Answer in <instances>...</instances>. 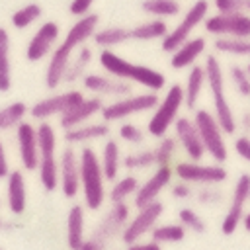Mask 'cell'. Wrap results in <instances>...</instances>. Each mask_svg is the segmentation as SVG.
I'll return each mask as SVG.
<instances>
[{
  "instance_id": "6da1fadb",
  "label": "cell",
  "mask_w": 250,
  "mask_h": 250,
  "mask_svg": "<svg viewBox=\"0 0 250 250\" xmlns=\"http://www.w3.org/2000/svg\"><path fill=\"white\" fill-rule=\"evenodd\" d=\"M98 23H100V18L96 14L88 12L86 16H80L78 21L66 31L62 43L51 51V59H49L47 70H45V86L49 90H55L62 84V76H64V70H66L72 51L78 49L80 45H84L88 39H92L94 31L98 29Z\"/></svg>"
},
{
  "instance_id": "7a4b0ae2",
  "label": "cell",
  "mask_w": 250,
  "mask_h": 250,
  "mask_svg": "<svg viewBox=\"0 0 250 250\" xmlns=\"http://www.w3.org/2000/svg\"><path fill=\"white\" fill-rule=\"evenodd\" d=\"M102 68L115 78H123L129 82H137L152 92H160L166 86V76L160 70H154L150 66L145 64H135L125 61L123 57H119L117 53H113L111 49H102L100 57H98Z\"/></svg>"
},
{
  "instance_id": "3957f363",
  "label": "cell",
  "mask_w": 250,
  "mask_h": 250,
  "mask_svg": "<svg viewBox=\"0 0 250 250\" xmlns=\"http://www.w3.org/2000/svg\"><path fill=\"white\" fill-rule=\"evenodd\" d=\"M203 66H205V80H207V86H209V92L213 98V115L217 117L225 135H234L238 125H236V117H234L230 104L227 100V94H225L223 66L215 55H207Z\"/></svg>"
},
{
  "instance_id": "277c9868",
  "label": "cell",
  "mask_w": 250,
  "mask_h": 250,
  "mask_svg": "<svg viewBox=\"0 0 250 250\" xmlns=\"http://www.w3.org/2000/svg\"><path fill=\"white\" fill-rule=\"evenodd\" d=\"M80 158V189L84 195V205L92 211H98L105 201V176L100 164V156L94 148L84 146L78 154Z\"/></svg>"
},
{
  "instance_id": "5b68a950",
  "label": "cell",
  "mask_w": 250,
  "mask_h": 250,
  "mask_svg": "<svg viewBox=\"0 0 250 250\" xmlns=\"http://www.w3.org/2000/svg\"><path fill=\"white\" fill-rule=\"evenodd\" d=\"M127 221H129V207L125 205V201L111 203V207L104 213L100 223L92 229L90 236L84 238L80 250H104L115 238V234H121Z\"/></svg>"
},
{
  "instance_id": "8992f818",
  "label": "cell",
  "mask_w": 250,
  "mask_h": 250,
  "mask_svg": "<svg viewBox=\"0 0 250 250\" xmlns=\"http://www.w3.org/2000/svg\"><path fill=\"white\" fill-rule=\"evenodd\" d=\"M37 143H39V182L45 191H53L59 188V160L55 156L57 150V135L55 129L41 121L37 125Z\"/></svg>"
},
{
  "instance_id": "52a82bcc",
  "label": "cell",
  "mask_w": 250,
  "mask_h": 250,
  "mask_svg": "<svg viewBox=\"0 0 250 250\" xmlns=\"http://www.w3.org/2000/svg\"><path fill=\"white\" fill-rule=\"evenodd\" d=\"M182 105H184V86L172 84L168 88V92L164 94V98L158 100V104L148 119V125H146L148 135H152L154 139L164 137L168 133V129L174 125V121L178 119Z\"/></svg>"
},
{
  "instance_id": "ba28073f",
  "label": "cell",
  "mask_w": 250,
  "mask_h": 250,
  "mask_svg": "<svg viewBox=\"0 0 250 250\" xmlns=\"http://www.w3.org/2000/svg\"><path fill=\"white\" fill-rule=\"evenodd\" d=\"M193 123L199 131V137L205 146V154H209L215 162H227L229 148L225 143V131L221 129L217 117L209 109H197L193 115Z\"/></svg>"
},
{
  "instance_id": "9c48e42d",
  "label": "cell",
  "mask_w": 250,
  "mask_h": 250,
  "mask_svg": "<svg viewBox=\"0 0 250 250\" xmlns=\"http://www.w3.org/2000/svg\"><path fill=\"white\" fill-rule=\"evenodd\" d=\"M207 16H209V2L207 0H195L189 6V10L184 14V18L180 20V23L172 31L168 29V33L164 35V39H162V51H166V53L176 51L186 39L191 37V31L199 23H203V20Z\"/></svg>"
},
{
  "instance_id": "30bf717a",
  "label": "cell",
  "mask_w": 250,
  "mask_h": 250,
  "mask_svg": "<svg viewBox=\"0 0 250 250\" xmlns=\"http://www.w3.org/2000/svg\"><path fill=\"white\" fill-rule=\"evenodd\" d=\"M158 104V94L148 90L146 94H137V96H123V98H117L115 102L107 104V105H102L100 113L104 117V121H119V119H125V117H131V115H137V113H143V111H148V109H154Z\"/></svg>"
},
{
  "instance_id": "8fae6325",
  "label": "cell",
  "mask_w": 250,
  "mask_h": 250,
  "mask_svg": "<svg viewBox=\"0 0 250 250\" xmlns=\"http://www.w3.org/2000/svg\"><path fill=\"white\" fill-rule=\"evenodd\" d=\"M203 27L207 33L215 37H250V14L234 12V14H215L203 20Z\"/></svg>"
},
{
  "instance_id": "7c38bea8",
  "label": "cell",
  "mask_w": 250,
  "mask_h": 250,
  "mask_svg": "<svg viewBox=\"0 0 250 250\" xmlns=\"http://www.w3.org/2000/svg\"><path fill=\"white\" fill-rule=\"evenodd\" d=\"M164 211V203H160L158 199L150 201L148 205L141 207L139 213L127 221V225L121 230V240L125 246H133L137 244L145 234H148L152 230V227L158 223L160 215Z\"/></svg>"
},
{
  "instance_id": "4fadbf2b",
  "label": "cell",
  "mask_w": 250,
  "mask_h": 250,
  "mask_svg": "<svg viewBox=\"0 0 250 250\" xmlns=\"http://www.w3.org/2000/svg\"><path fill=\"white\" fill-rule=\"evenodd\" d=\"M174 174L178 180L189 182V184H201V186H217L227 180V170L221 162L215 164H201V160H186L178 162L174 166Z\"/></svg>"
},
{
  "instance_id": "5bb4252c",
  "label": "cell",
  "mask_w": 250,
  "mask_h": 250,
  "mask_svg": "<svg viewBox=\"0 0 250 250\" xmlns=\"http://www.w3.org/2000/svg\"><path fill=\"white\" fill-rule=\"evenodd\" d=\"M250 201V174H240L234 182L232 188V197L230 205L225 213V219L221 223V232L223 234H234V230L240 227L242 217H244V205Z\"/></svg>"
},
{
  "instance_id": "9a60e30c",
  "label": "cell",
  "mask_w": 250,
  "mask_h": 250,
  "mask_svg": "<svg viewBox=\"0 0 250 250\" xmlns=\"http://www.w3.org/2000/svg\"><path fill=\"white\" fill-rule=\"evenodd\" d=\"M84 100V94L78 90H70L64 94H55L49 98H43L39 102H35L29 109L31 117L37 121H47L53 115H62L64 111H68L70 107H74L78 102Z\"/></svg>"
},
{
  "instance_id": "2e32d148",
  "label": "cell",
  "mask_w": 250,
  "mask_h": 250,
  "mask_svg": "<svg viewBox=\"0 0 250 250\" xmlns=\"http://www.w3.org/2000/svg\"><path fill=\"white\" fill-rule=\"evenodd\" d=\"M59 186L64 197L72 199L80 189V158L72 146H66L59 158Z\"/></svg>"
},
{
  "instance_id": "e0dca14e",
  "label": "cell",
  "mask_w": 250,
  "mask_h": 250,
  "mask_svg": "<svg viewBox=\"0 0 250 250\" xmlns=\"http://www.w3.org/2000/svg\"><path fill=\"white\" fill-rule=\"evenodd\" d=\"M59 33H61V27H59L57 21H51V20L43 21L39 25V29L33 33V37L29 39V43H27L25 59L29 62H39L47 55H51L53 45L59 39Z\"/></svg>"
},
{
  "instance_id": "ac0fdd59",
  "label": "cell",
  "mask_w": 250,
  "mask_h": 250,
  "mask_svg": "<svg viewBox=\"0 0 250 250\" xmlns=\"http://www.w3.org/2000/svg\"><path fill=\"white\" fill-rule=\"evenodd\" d=\"M172 174H174V170H172L170 164H160L156 168V172L145 184H139V188H137V191L133 195V205L137 209H141V207L148 205L150 201L158 199L162 189L172 184Z\"/></svg>"
},
{
  "instance_id": "d6986e66",
  "label": "cell",
  "mask_w": 250,
  "mask_h": 250,
  "mask_svg": "<svg viewBox=\"0 0 250 250\" xmlns=\"http://www.w3.org/2000/svg\"><path fill=\"white\" fill-rule=\"evenodd\" d=\"M16 139H18V150H20V162L23 170H37L39 166V143H37V127H33L27 121H21L16 127Z\"/></svg>"
},
{
  "instance_id": "ffe728a7",
  "label": "cell",
  "mask_w": 250,
  "mask_h": 250,
  "mask_svg": "<svg viewBox=\"0 0 250 250\" xmlns=\"http://www.w3.org/2000/svg\"><path fill=\"white\" fill-rule=\"evenodd\" d=\"M174 133H176V141L180 143V146L184 148L189 160H201L205 156V146L193 119L178 117L174 121Z\"/></svg>"
},
{
  "instance_id": "44dd1931",
  "label": "cell",
  "mask_w": 250,
  "mask_h": 250,
  "mask_svg": "<svg viewBox=\"0 0 250 250\" xmlns=\"http://www.w3.org/2000/svg\"><path fill=\"white\" fill-rule=\"evenodd\" d=\"M82 86L84 90L98 94V96H113V98H123L131 94V84L129 80L123 78H109L105 74H84L82 76Z\"/></svg>"
},
{
  "instance_id": "7402d4cb",
  "label": "cell",
  "mask_w": 250,
  "mask_h": 250,
  "mask_svg": "<svg viewBox=\"0 0 250 250\" xmlns=\"http://www.w3.org/2000/svg\"><path fill=\"white\" fill-rule=\"evenodd\" d=\"M205 49H207V41H205V37H201V35H197V37H189V39H186L176 51H172L170 66L176 68V70L189 68V66L195 64V61L205 53Z\"/></svg>"
},
{
  "instance_id": "603a6c76",
  "label": "cell",
  "mask_w": 250,
  "mask_h": 250,
  "mask_svg": "<svg viewBox=\"0 0 250 250\" xmlns=\"http://www.w3.org/2000/svg\"><path fill=\"white\" fill-rule=\"evenodd\" d=\"M102 98L100 96H92V98H84L82 102H78L74 107H70L68 111H64L61 115V127L62 129H70V127H76V125H82L86 123L92 115L100 113L102 109Z\"/></svg>"
},
{
  "instance_id": "cb8c5ba5",
  "label": "cell",
  "mask_w": 250,
  "mask_h": 250,
  "mask_svg": "<svg viewBox=\"0 0 250 250\" xmlns=\"http://www.w3.org/2000/svg\"><path fill=\"white\" fill-rule=\"evenodd\" d=\"M6 197H8V209L14 215H21L27 205V193H25V178L20 170H10L6 178Z\"/></svg>"
},
{
  "instance_id": "d4e9b609",
  "label": "cell",
  "mask_w": 250,
  "mask_h": 250,
  "mask_svg": "<svg viewBox=\"0 0 250 250\" xmlns=\"http://www.w3.org/2000/svg\"><path fill=\"white\" fill-rule=\"evenodd\" d=\"M207 84L205 80V66L201 64H191L188 78H186V86H184V105L188 109H195L197 100L201 96L203 86Z\"/></svg>"
},
{
  "instance_id": "484cf974",
  "label": "cell",
  "mask_w": 250,
  "mask_h": 250,
  "mask_svg": "<svg viewBox=\"0 0 250 250\" xmlns=\"http://www.w3.org/2000/svg\"><path fill=\"white\" fill-rule=\"evenodd\" d=\"M107 135H109V125H105V123H88V125L82 123V125H76V127L64 129V141L68 145L105 139Z\"/></svg>"
},
{
  "instance_id": "4316f807",
  "label": "cell",
  "mask_w": 250,
  "mask_h": 250,
  "mask_svg": "<svg viewBox=\"0 0 250 250\" xmlns=\"http://www.w3.org/2000/svg\"><path fill=\"white\" fill-rule=\"evenodd\" d=\"M84 238V207L76 203L66 215V244L72 250H80Z\"/></svg>"
},
{
  "instance_id": "83f0119b",
  "label": "cell",
  "mask_w": 250,
  "mask_h": 250,
  "mask_svg": "<svg viewBox=\"0 0 250 250\" xmlns=\"http://www.w3.org/2000/svg\"><path fill=\"white\" fill-rule=\"evenodd\" d=\"M100 164H102V170H104L105 180L113 182L117 178V172H119V166H121V148H119V143L117 141L105 139V143L102 146Z\"/></svg>"
},
{
  "instance_id": "f1b7e54d",
  "label": "cell",
  "mask_w": 250,
  "mask_h": 250,
  "mask_svg": "<svg viewBox=\"0 0 250 250\" xmlns=\"http://www.w3.org/2000/svg\"><path fill=\"white\" fill-rule=\"evenodd\" d=\"M129 31H131V39L154 41V39H164V35L168 33V25L162 18H152L148 21H143V23L135 25Z\"/></svg>"
},
{
  "instance_id": "f546056e",
  "label": "cell",
  "mask_w": 250,
  "mask_h": 250,
  "mask_svg": "<svg viewBox=\"0 0 250 250\" xmlns=\"http://www.w3.org/2000/svg\"><path fill=\"white\" fill-rule=\"evenodd\" d=\"M12 88V62H10V33L0 27V92Z\"/></svg>"
},
{
  "instance_id": "4dcf8cb0",
  "label": "cell",
  "mask_w": 250,
  "mask_h": 250,
  "mask_svg": "<svg viewBox=\"0 0 250 250\" xmlns=\"http://www.w3.org/2000/svg\"><path fill=\"white\" fill-rule=\"evenodd\" d=\"M188 234V229L182 223H164V225H154L150 230V238L156 240L158 244H174L182 242Z\"/></svg>"
},
{
  "instance_id": "1f68e13d",
  "label": "cell",
  "mask_w": 250,
  "mask_h": 250,
  "mask_svg": "<svg viewBox=\"0 0 250 250\" xmlns=\"http://www.w3.org/2000/svg\"><path fill=\"white\" fill-rule=\"evenodd\" d=\"M90 61H92V49H90V47H86V45H80V47H78V55H76L74 59H70V61H68V64H66V70H64L62 82L72 84V82H76L78 78H82V76H84L86 66L90 64Z\"/></svg>"
},
{
  "instance_id": "d6a6232c",
  "label": "cell",
  "mask_w": 250,
  "mask_h": 250,
  "mask_svg": "<svg viewBox=\"0 0 250 250\" xmlns=\"http://www.w3.org/2000/svg\"><path fill=\"white\" fill-rule=\"evenodd\" d=\"M94 43L102 49H111L115 45H121L125 41L131 39V31L125 27H104V29H96L92 35Z\"/></svg>"
},
{
  "instance_id": "836d02e7",
  "label": "cell",
  "mask_w": 250,
  "mask_h": 250,
  "mask_svg": "<svg viewBox=\"0 0 250 250\" xmlns=\"http://www.w3.org/2000/svg\"><path fill=\"white\" fill-rule=\"evenodd\" d=\"M29 113V107L23 102H12L0 109V131H8L18 127L23 117Z\"/></svg>"
},
{
  "instance_id": "e575fe53",
  "label": "cell",
  "mask_w": 250,
  "mask_h": 250,
  "mask_svg": "<svg viewBox=\"0 0 250 250\" xmlns=\"http://www.w3.org/2000/svg\"><path fill=\"white\" fill-rule=\"evenodd\" d=\"M141 10L154 18H174L180 14V2L178 0H143Z\"/></svg>"
},
{
  "instance_id": "d590c367",
  "label": "cell",
  "mask_w": 250,
  "mask_h": 250,
  "mask_svg": "<svg viewBox=\"0 0 250 250\" xmlns=\"http://www.w3.org/2000/svg\"><path fill=\"white\" fill-rule=\"evenodd\" d=\"M137 188H139V180H137L133 174L123 176V178H119V180L115 178V180H113V186L109 188V201H111V203L125 201L127 197L135 195Z\"/></svg>"
},
{
  "instance_id": "8d00e7d4",
  "label": "cell",
  "mask_w": 250,
  "mask_h": 250,
  "mask_svg": "<svg viewBox=\"0 0 250 250\" xmlns=\"http://www.w3.org/2000/svg\"><path fill=\"white\" fill-rule=\"evenodd\" d=\"M213 47L219 53H227V55H236V57H250V37L244 39H236V37H217Z\"/></svg>"
},
{
  "instance_id": "74e56055",
  "label": "cell",
  "mask_w": 250,
  "mask_h": 250,
  "mask_svg": "<svg viewBox=\"0 0 250 250\" xmlns=\"http://www.w3.org/2000/svg\"><path fill=\"white\" fill-rule=\"evenodd\" d=\"M41 16H43L41 6L37 2H31V4H25V6H21L20 10H16L12 14V25L16 29H25L31 23H35Z\"/></svg>"
},
{
  "instance_id": "f35d334b",
  "label": "cell",
  "mask_w": 250,
  "mask_h": 250,
  "mask_svg": "<svg viewBox=\"0 0 250 250\" xmlns=\"http://www.w3.org/2000/svg\"><path fill=\"white\" fill-rule=\"evenodd\" d=\"M176 146H178V141L176 137H160L158 145L152 148L154 150V158H156V166L160 164H170L174 154H176Z\"/></svg>"
},
{
  "instance_id": "ab89813d",
  "label": "cell",
  "mask_w": 250,
  "mask_h": 250,
  "mask_svg": "<svg viewBox=\"0 0 250 250\" xmlns=\"http://www.w3.org/2000/svg\"><path fill=\"white\" fill-rule=\"evenodd\" d=\"M121 164H123L127 170H143V168H148V166L156 164L154 150H139V152H131V154H127L125 158H121Z\"/></svg>"
},
{
  "instance_id": "60d3db41",
  "label": "cell",
  "mask_w": 250,
  "mask_h": 250,
  "mask_svg": "<svg viewBox=\"0 0 250 250\" xmlns=\"http://www.w3.org/2000/svg\"><path fill=\"white\" fill-rule=\"evenodd\" d=\"M178 219H180V223H182L188 230H191V232H195V234H203V232L207 230L205 221H203L193 209H189V207H182V209L178 211Z\"/></svg>"
},
{
  "instance_id": "b9f144b4",
  "label": "cell",
  "mask_w": 250,
  "mask_h": 250,
  "mask_svg": "<svg viewBox=\"0 0 250 250\" xmlns=\"http://www.w3.org/2000/svg\"><path fill=\"white\" fill-rule=\"evenodd\" d=\"M229 76L236 88V92L242 96V98H250V76L246 72V68H242L240 64H232L229 68Z\"/></svg>"
},
{
  "instance_id": "7bdbcfd3",
  "label": "cell",
  "mask_w": 250,
  "mask_h": 250,
  "mask_svg": "<svg viewBox=\"0 0 250 250\" xmlns=\"http://www.w3.org/2000/svg\"><path fill=\"white\" fill-rule=\"evenodd\" d=\"M119 137H121V141L131 143V145H141L145 141V133L135 123H123V125H119Z\"/></svg>"
},
{
  "instance_id": "ee69618b",
  "label": "cell",
  "mask_w": 250,
  "mask_h": 250,
  "mask_svg": "<svg viewBox=\"0 0 250 250\" xmlns=\"http://www.w3.org/2000/svg\"><path fill=\"white\" fill-rule=\"evenodd\" d=\"M213 6L219 14L246 12V0H213Z\"/></svg>"
},
{
  "instance_id": "f6af8a7d",
  "label": "cell",
  "mask_w": 250,
  "mask_h": 250,
  "mask_svg": "<svg viewBox=\"0 0 250 250\" xmlns=\"http://www.w3.org/2000/svg\"><path fill=\"white\" fill-rule=\"evenodd\" d=\"M195 197H197V201L201 205H215V203H219L223 199V193H221V189L211 188V184H207V188H201L195 193Z\"/></svg>"
},
{
  "instance_id": "bcb514c9",
  "label": "cell",
  "mask_w": 250,
  "mask_h": 250,
  "mask_svg": "<svg viewBox=\"0 0 250 250\" xmlns=\"http://www.w3.org/2000/svg\"><path fill=\"white\" fill-rule=\"evenodd\" d=\"M234 152H236L242 160L250 162V137H248L246 133L234 139Z\"/></svg>"
},
{
  "instance_id": "7dc6e473",
  "label": "cell",
  "mask_w": 250,
  "mask_h": 250,
  "mask_svg": "<svg viewBox=\"0 0 250 250\" xmlns=\"http://www.w3.org/2000/svg\"><path fill=\"white\" fill-rule=\"evenodd\" d=\"M170 191H172V197H176V199H188V197L193 195V189H191L189 182H184V180L172 184Z\"/></svg>"
},
{
  "instance_id": "c3c4849f",
  "label": "cell",
  "mask_w": 250,
  "mask_h": 250,
  "mask_svg": "<svg viewBox=\"0 0 250 250\" xmlns=\"http://www.w3.org/2000/svg\"><path fill=\"white\" fill-rule=\"evenodd\" d=\"M92 4H94V0H72L68 6V12L76 18H80V16H86L90 12Z\"/></svg>"
},
{
  "instance_id": "681fc988",
  "label": "cell",
  "mask_w": 250,
  "mask_h": 250,
  "mask_svg": "<svg viewBox=\"0 0 250 250\" xmlns=\"http://www.w3.org/2000/svg\"><path fill=\"white\" fill-rule=\"evenodd\" d=\"M10 174V166H8V158H6V150H4V145L0 141V180L2 178H8Z\"/></svg>"
},
{
  "instance_id": "f907efd6",
  "label": "cell",
  "mask_w": 250,
  "mask_h": 250,
  "mask_svg": "<svg viewBox=\"0 0 250 250\" xmlns=\"http://www.w3.org/2000/svg\"><path fill=\"white\" fill-rule=\"evenodd\" d=\"M236 125L248 135L250 133V111H246V113H242V117H240V121H236Z\"/></svg>"
},
{
  "instance_id": "816d5d0a",
  "label": "cell",
  "mask_w": 250,
  "mask_h": 250,
  "mask_svg": "<svg viewBox=\"0 0 250 250\" xmlns=\"http://www.w3.org/2000/svg\"><path fill=\"white\" fill-rule=\"evenodd\" d=\"M14 229H20V225L16 223V221H4L2 217H0V230H14Z\"/></svg>"
},
{
  "instance_id": "f5cc1de1",
  "label": "cell",
  "mask_w": 250,
  "mask_h": 250,
  "mask_svg": "<svg viewBox=\"0 0 250 250\" xmlns=\"http://www.w3.org/2000/svg\"><path fill=\"white\" fill-rule=\"evenodd\" d=\"M242 227H244V229L250 232V211H248V213L242 217Z\"/></svg>"
},
{
  "instance_id": "db71d44e",
  "label": "cell",
  "mask_w": 250,
  "mask_h": 250,
  "mask_svg": "<svg viewBox=\"0 0 250 250\" xmlns=\"http://www.w3.org/2000/svg\"><path fill=\"white\" fill-rule=\"evenodd\" d=\"M246 12L250 14V0H246Z\"/></svg>"
},
{
  "instance_id": "11a10c76",
  "label": "cell",
  "mask_w": 250,
  "mask_h": 250,
  "mask_svg": "<svg viewBox=\"0 0 250 250\" xmlns=\"http://www.w3.org/2000/svg\"><path fill=\"white\" fill-rule=\"evenodd\" d=\"M244 68H246V72H248V76H250V62H248V64H246Z\"/></svg>"
}]
</instances>
